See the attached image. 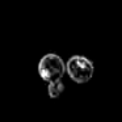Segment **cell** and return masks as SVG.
<instances>
[{"label": "cell", "mask_w": 122, "mask_h": 122, "mask_svg": "<svg viewBox=\"0 0 122 122\" xmlns=\"http://www.w3.org/2000/svg\"><path fill=\"white\" fill-rule=\"evenodd\" d=\"M38 74L46 83L62 79L66 74V64L56 54H46L38 63Z\"/></svg>", "instance_id": "cell-2"}, {"label": "cell", "mask_w": 122, "mask_h": 122, "mask_svg": "<svg viewBox=\"0 0 122 122\" xmlns=\"http://www.w3.org/2000/svg\"><path fill=\"white\" fill-rule=\"evenodd\" d=\"M64 91V84L62 81V79L58 80H54V81L49 83V87H47V93L51 98H55L58 96H61Z\"/></svg>", "instance_id": "cell-3"}, {"label": "cell", "mask_w": 122, "mask_h": 122, "mask_svg": "<svg viewBox=\"0 0 122 122\" xmlns=\"http://www.w3.org/2000/svg\"><path fill=\"white\" fill-rule=\"evenodd\" d=\"M64 64H66V72L68 74V76L77 84L88 83L92 79L95 72V66L91 62V59L83 55L71 56Z\"/></svg>", "instance_id": "cell-1"}]
</instances>
